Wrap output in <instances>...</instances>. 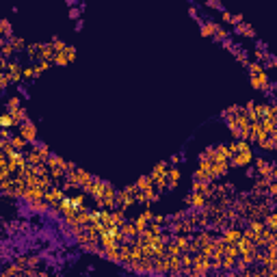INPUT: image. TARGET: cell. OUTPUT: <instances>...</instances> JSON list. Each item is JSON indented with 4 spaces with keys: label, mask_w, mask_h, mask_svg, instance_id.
Here are the masks:
<instances>
[{
    "label": "cell",
    "mask_w": 277,
    "mask_h": 277,
    "mask_svg": "<svg viewBox=\"0 0 277 277\" xmlns=\"http://www.w3.org/2000/svg\"><path fill=\"white\" fill-rule=\"evenodd\" d=\"M11 123H13L11 115H2V117H0V126H11Z\"/></svg>",
    "instance_id": "obj_1"
},
{
    "label": "cell",
    "mask_w": 277,
    "mask_h": 277,
    "mask_svg": "<svg viewBox=\"0 0 277 277\" xmlns=\"http://www.w3.org/2000/svg\"><path fill=\"white\" fill-rule=\"evenodd\" d=\"M212 31H217V28H214V26H204V28H201V33H204L206 37H208V35H210Z\"/></svg>",
    "instance_id": "obj_2"
},
{
    "label": "cell",
    "mask_w": 277,
    "mask_h": 277,
    "mask_svg": "<svg viewBox=\"0 0 277 277\" xmlns=\"http://www.w3.org/2000/svg\"><path fill=\"white\" fill-rule=\"evenodd\" d=\"M169 175H171V180H173V182H175V180H178V178H180V173H178V171H175V169H173V171H169Z\"/></svg>",
    "instance_id": "obj_3"
},
{
    "label": "cell",
    "mask_w": 277,
    "mask_h": 277,
    "mask_svg": "<svg viewBox=\"0 0 277 277\" xmlns=\"http://www.w3.org/2000/svg\"><path fill=\"white\" fill-rule=\"evenodd\" d=\"M13 145H15V147H22L24 141H22V139H13Z\"/></svg>",
    "instance_id": "obj_4"
}]
</instances>
